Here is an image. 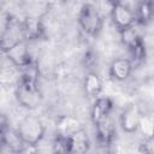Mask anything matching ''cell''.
<instances>
[{"label": "cell", "mask_w": 154, "mask_h": 154, "mask_svg": "<svg viewBox=\"0 0 154 154\" xmlns=\"http://www.w3.org/2000/svg\"><path fill=\"white\" fill-rule=\"evenodd\" d=\"M19 135L28 146H36L45 136V125L42 120L35 116H25L17 128Z\"/></svg>", "instance_id": "cell-1"}, {"label": "cell", "mask_w": 154, "mask_h": 154, "mask_svg": "<svg viewBox=\"0 0 154 154\" xmlns=\"http://www.w3.org/2000/svg\"><path fill=\"white\" fill-rule=\"evenodd\" d=\"M77 20L82 30L87 35H90V36H96L101 31L102 25H103L101 14L90 4H84L81 7Z\"/></svg>", "instance_id": "cell-2"}, {"label": "cell", "mask_w": 154, "mask_h": 154, "mask_svg": "<svg viewBox=\"0 0 154 154\" xmlns=\"http://www.w3.org/2000/svg\"><path fill=\"white\" fill-rule=\"evenodd\" d=\"M16 99L24 108L35 109L42 101V94L37 87V83L19 81L16 88Z\"/></svg>", "instance_id": "cell-3"}, {"label": "cell", "mask_w": 154, "mask_h": 154, "mask_svg": "<svg viewBox=\"0 0 154 154\" xmlns=\"http://www.w3.org/2000/svg\"><path fill=\"white\" fill-rule=\"evenodd\" d=\"M6 58L18 69H22L26 65H29L32 60L30 57V52L28 48L26 40H22L18 43L10 47L6 52H4Z\"/></svg>", "instance_id": "cell-4"}, {"label": "cell", "mask_w": 154, "mask_h": 154, "mask_svg": "<svg viewBox=\"0 0 154 154\" xmlns=\"http://www.w3.org/2000/svg\"><path fill=\"white\" fill-rule=\"evenodd\" d=\"M141 119L142 113L140 107L135 103L128 105L120 113V126L125 132L132 134L137 131V129L140 128Z\"/></svg>", "instance_id": "cell-5"}, {"label": "cell", "mask_w": 154, "mask_h": 154, "mask_svg": "<svg viewBox=\"0 0 154 154\" xmlns=\"http://www.w3.org/2000/svg\"><path fill=\"white\" fill-rule=\"evenodd\" d=\"M1 144L13 153L25 152V147H28V144L19 135L18 130H13L4 123L1 126Z\"/></svg>", "instance_id": "cell-6"}, {"label": "cell", "mask_w": 154, "mask_h": 154, "mask_svg": "<svg viewBox=\"0 0 154 154\" xmlns=\"http://www.w3.org/2000/svg\"><path fill=\"white\" fill-rule=\"evenodd\" d=\"M24 40L23 31H22V23H18L13 19H8L5 29L2 30L1 36V49L6 52L10 47L18 43L19 41Z\"/></svg>", "instance_id": "cell-7"}, {"label": "cell", "mask_w": 154, "mask_h": 154, "mask_svg": "<svg viewBox=\"0 0 154 154\" xmlns=\"http://www.w3.org/2000/svg\"><path fill=\"white\" fill-rule=\"evenodd\" d=\"M111 16H112V20H113L114 25L119 29V31L134 25V23L136 20L135 13L123 2L112 6Z\"/></svg>", "instance_id": "cell-8"}, {"label": "cell", "mask_w": 154, "mask_h": 154, "mask_svg": "<svg viewBox=\"0 0 154 154\" xmlns=\"http://www.w3.org/2000/svg\"><path fill=\"white\" fill-rule=\"evenodd\" d=\"M67 144H69V153H85L90 148V138L88 136V132L79 128L72 134L67 136Z\"/></svg>", "instance_id": "cell-9"}, {"label": "cell", "mask_w": 154, "mask_h": 154, "mask_svg": "<svg viewBox=\"0 0 154 154\" xmlns=\"http://www.w3.org/2000/svg\"><path fill=\"white\" fill-rule=\"evenodd\" d=\"M112 107H113L112 101L108 97H96L95 102L93 103L91 112H90V117H91L93 123L95 125H97L101 122L109 118L111 112H112Z\"/></svg>", "instance_id": "cell-10"}, {"label": "cell", "mask_w": 154, "mask_h": 154, "mask_svg": "<svg viewBox=\"0 0 154 154\" xmlns=\"http://www.w3.org/2000/svg\"><path fill=\"white\" fill-rule=\"evenodd\" d=\"M132 71V61L126 58L114 59L109 65V76L112 79L123 82L129 78Z\"/></svg>", "instance_id": "cell-11"}, {"label": "cell", "mask_w": 154, "mask_h": 154, "mask_svg": "<svg viewBox=\"0 0 154 154\" xmlns=\"http://www.w3.org/2000/svg\"><path fill=\"white\" fill-rule=\"evenodd\" d=\"M23 37L26 41H34L42 38L45 36V28L40 19L34 17H28L22 22Z\"/></svg>", "instance_id": "cell-12"}, {"label": "cell", "mask_w": 154, "mask_h": 154, "mask_svg": "<svg viewBox=\"0 0 154 154\" xmlns=\"http://www.w3.org/2000/svg\"><path fill=\"white\" fill-rule=\"evenodd\" d=\"M84 93L88 97H97L102 90V81L95 72H88L83 82Z\"/></svg>", "instance_id": "cell-13"}, {"label": "cell", "mask_w": 154, "mask_h": 154, "mask_svg": "<svg viewBox=\"0 0 154 154\" xmlns=\"http://www.w3.org/2000/svg\"><path fill=\"white\" fill-rule=\"evenodd\" d=\"M97 131V138L101 144H109L113 136H114V126L112 123V118H107L106 120L101 122L100 124L95 125Z\"/></svg>", "instance_id": "cell-14"}, {"label": "cell", "mask_w": 154, "mask_h": 154, "mask_svg": "<svg viewBox=\"0 0 154 154\" xmlns=\"http://www.w3.org/2000/svg\"><path fill=\"white\" fill-rule=\"evenodd\" d=\"M153 14H154V10L152 6V1L150 0H143L138 4V6L136 8L135 17L140 24H147L148 22H150Z\"/></svg>", "instance_id": "cell-15"}, {"label": "cell", "mask_w": 154, "mask_h": 154, "mask_svg": "<svg viewBox=\"0 0 154 154\" xmlns=\"http://www.w3.org/2000/svg\"><path fill=\"white\" fill-rule=\"evenodd\" d=\"M58 130H59V135L63 136H69L70 134H72L73 131H76L77 129H79V123L78 120L73 119L72 117H63L59 120V124L57 125Z\"/></svg>", "instance_id": "cell-16"}, {"label": "cell", "mask_w": 154, "mask_h": 154, "mask_svg": "<svg viewBox=\"0 0 154 154\" xmlns=\"http://www.w3.org/2000/svg\"><path fill=\"white\" fill-rule=\"evenodd\" d=\"M120 40H122L123 45H125L128 48H130L137 41L141 40V36H140L137 29L134 25H131L129 28H125V29L120 30Z\"/></svg>", "instance_id": "cell-17"}, {"label": "cell", "mask_w": 154, "mask_h": 154, "mask_svg": "<svg viewBox=\"0 0 154 154\" xmlns=\"http://www.w3.org/2000/svg\"><path fill=\"white\" fill-rule=\"evenodd\" d=\"M20 70V76H19V81H24V82H30V83H37V78H38V67L37 65L31 61L29 65L19 69Z\"/></svg>", "instance_id": "cell-18"}, {"label": "cell", "mask_w": 154, "mask_h": 154, "mask_svg": "<svg viewBox=\"0 0 154 154\" xmlns=\"http://www.w3.org/2000/svg\"><path fill=\"white\" fill-rule=\"evenodd\" d=\"M129 51H130L131 58L135 63H141V61L144 60V58H146V46H144L142 38L140 41H137L134 46H131L129 48Z\"/></svg>", "instance_id": "cell-19"}, {"label": "cell", "mask_w": 154, "mask_h": 154, "mask_svg": "<svg viewBox=\"0 0 154 154\" xmlns=\"http://www.w3.org/2000/svg\"><path fill=\"white\" fill-rule=\"evenodd\" d=\"M53 152L55 153H69L67 137L63 135H58L53 142Z\"/></svg>", "instance_id": "cell-20"}, {"label": "cell", "mask_w": 154, "mask_h": 154, "mask_svg": "<svg viewBox=\"0 0 154 154\" xmlns=\"http://www.w3.org/2000/svg\"><path fill=\"white\" fill-rule=\"evenodd\" d=\"M141 152L143 153H148V154H154V132L148 135L144 141L142 142L141 144V148H140Z\"/></svg>", "instance_id": "cell-21"}, {"label": "cell", "mask_w": 154, "mask_h": 154, "mask_svg": "<svg viewBox=\"0 0 154 154\" xmlns=\"http://www.w3.org/2000/svg\"><path fill=\"white\" fill-rule=\"evenodd\" d=\"M107 1H108L112 6H113V5H117V4H122V2H123V0H107Z\"/></svg>", "instance_id": "cell-22"}, {"label": "cell", "mask_w": 154, "mask_h": 154, "mask_svg": "<svg viewBox=\"0 0 154 154\" xmlns=\"http://www.w3.org/2000/svg\"><path fill=\"white\" fill-rule=\"evenodd\" d=\"M152 1V6H153V10H154V0H150Z\"/></svg>", "instance_id": "cell-23"}]
</instances>
